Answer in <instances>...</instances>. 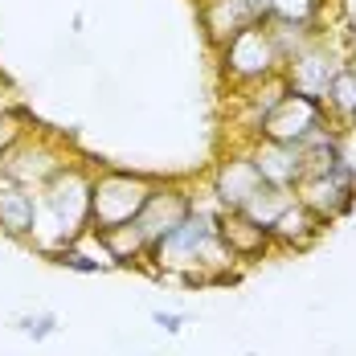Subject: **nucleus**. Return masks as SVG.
<instances>
[{"instance_id": "5", "label": "nucleus", "mask_w": 356, "mask_h": 356, "mask_svg": "<svg viewBox=\"0 0 356 356\" xmlns=\"http://www.w3.org/2000/svg\"><path fill=\"white\" fill-rule=\"evenodd\" d=\"M344 62H356V49L353 45H336V29L327 25L320 33L312 37L299 54H291L283 66V82L291 95H303V99H312V103H320L323 107V95H327V86H332V78L340 74Z\"/></svg>"}, {"instance_id": "21", "label": "nucleus", "mask_w": 356, "mask_h": 356, "mask_svg": "<svg viewBox=\"0 0 356 356\" xmlns=\"http://www.w3.org/2000/svg\"><path fill=\"white\" fill-rule=\"evenodd\" d=\"M152 323L160 327V332H168V336H177V332H184V323H188V316H180V312H152Z\"/></svg>"}, {"instance_id": "22", "label": "nucleus", "mask_w": 356, "mask_h": 356, "mask_svg": "<svg viewBox=\"0 0 356 356\" xmlns=\"http://www.w3.org/2000/svg\"><path fill=\"white\" fill-rule=\"evenodd\" d=\"M246 356H254V353H246Z\"/></svg>"}, {"instance_id": "2", "label": "nucleus", "mask_w": 356, "mask_h": 356, "mask_svg": "<svg viewBox=\"0 0 356 356\" xmlns=\"http://www.w3.org/2000/svg\"><path fill=\"white\" fill-rule=\"evenodd\" d=\"M90 184L95 168L74 156L58 177L37 188V225L29 246L41 250L45 258H58L62 250L90 234Z\"/></svg>"}, {"instance_id": "12", "label": "nucleus", "mask_w": 356, "mask_h": 356, "mask_svg": "<svg viewBox=\"0 0 356 356\" xmlns=\"http://www.w3.org/2000/svg\"><path fill=\"white\" fill-rule=\"evenodd\" d=\"M250 25H258V21H254L246 0H201V29L213 49H221L238 33H246Z\"/></svg>"}, {"instance_id": "7", "label": "nucleus", "mask_w": 356, "mask_h": 356, "mask_svg": "<svg viewBox=\"0 0 356 356\" xmlns=\"http://www.w3.org/2000/svg\"><path fill=\"white\" fill-rule=\"evenodd\" d=\"M295 201L303 209L327 221H340L356 209V164L344 160L336 168H320V172H303V180L295 184Z\"/></svg>"}, {"instance_id": "11", "label": "nucleus", "mask_w": 356, "mask_h": 356, "mask_svg": "<svg viewBox=\"0 0 356 356\" xmlns=\"http://www.w3.org/2000/svg\"><path fill=\"white\" fill-rule=\"evenodd\" d=\"M250 160L258 168L262 184L270 188H286L295 193V184L307 172V160H303V147H291V143H275V140H250L246 143Z\"/></svg>"}, {"instance_id": "9", "label": "nucleus", "mask_w": 356, "mask_h": 356, "mask_svg": "<svg viewBox=\"0 0 356 356\" xmlns=\"http://www.w3.org/2000/svg\"><path fill=\"white\" fill-rule=\"evenodd\" d=\"M258 188H262V177L246 147H229L209 172V201L217 205V213H242Z\"/></svg>"}, {"instance_id": "16", "label": "nucleus", "mask_w": 356, "mask_h": 356, "mask_svg": "<svg viewBox=\"0 0 356 356\" xmlns=\"http://www.w3.org/2000/svg\"><path fill=\"white\" fill-rule=\"evenodd\" d=\"M323 115L340 136L356 131V62H344L340 74L332 78V86L323 95Z\"/></svg>"}, {"instance_id": "1", "label": "nucleus", "mask_w": 356, "mask_h": 356, "mask_svg": "<svg viewBox=\"0 0 356 356\" xmlns=\"http://www.w3.org/2000/svg\"><path fill=\"white\" fill-rule=\"evenodd\" d=\"M234 254L221 242V213L213 201H197L193 213L180 221L168 238L147 250V270L172 283H229L234 279Z\"/></svg>"}, {"instance_id": "4", "label": "nucleus", "mask_w": 356, "mask_h": 356, "mask_svg": "<svg viewBox=\"0 0 356 356\" xmlns=\"http://www.w3.org/2000/svg\"><path fill=\"white\" fill-rule=\"evenodd\" d=\"M213 54H217V70H221V78L234 86V95L283 78V66H286L266 25H250L246 33H238L234 41H225Z\"/></svg>"}, {"instance_id": "20", "label": "nucleus", "mask_w": 356, "mask_h": 356, "mask_svg": "<svg viewBox=\"0 0 356 356\" xmlns=\"http://www.w3.org/2000/svg\"><path fill=\"white\" fill-rule=\"evenodd\" d=\"M54 262H58V266H66V270H78V275H99V270H107V266H111L107 258H90V254H82L78 242H74L70 250H62Z\"/></svg>"}, {"instance_id": "15", "label": "nucleus", "mask_w": 356, "mask_h": 356, "mask_svg": "<svg viewBox=\"0 0 356 356\" xmlns=\"http://www.w3.org/2000/svg\"><path fill=\"white\" fill-rule=\"evenodd\" d=\"M221 242L234 254V262H258V258L270 254L266 229H258V225L246 221L242 213H221Z\"/></svg>"}, {"instance_id": "6", "label": "nucleus", "mask_w": 356, "mask_h": 356, "mask_svg": "<svg viewBox=\"0 0 356 356\" xmlns=\"http://www.w3.org/2000/svg\"><path fill=\"white\" fill-rule=\"evenodd\" d=\"M74 156L66 152V143L49 140L45 131H29L25 140L13 143V152L0 160V177L13 180V184H21V188H41L45 180H54L66 164H70Z\"/></svg>"}, {"instance_id": "3", "label": "nucleus", "mask_w": 356, "mask_h": 356, "mask_svg": "<svg viewBox=\"0 0 356 356\" xmlns=\"http://www.w3.org/2000/svg\"><path fill=\"white\" fill-rule=\"evenodd\" d=\"M160 177H143V172H127V168H95V184H90V229L107 234L119 225H131L147 197L156 193Z\"/></svg>"}, {"instance_id": "13", "label": "nucleus", "mask_w": 356, "mask_h": 356, "mask_svg": "<svg viewBox=\"0 0 356 356\" xmlns=\"http://www.w3.org/2000/svg\"><path fill=\"white\" fill-rule=\"evenodd\" d=\"M37 225V193L0 177V234L13 242H29Z\"/></svg>"}, {"instance_id": "10", "label": "nucleus", "mask_w": 356, "mask_h": 356, "mask_svg": "<svg viewBox=\"0 0 356 356\" xmlns=\"http://www.w3.org/2000/svg\"><path fill=\"white\" fill-rule=\"evenodd\" d=\"M197 201H201V197H197L188 184L160 180V184H156V193L147 197V205L140 209V217H136L131 225H136V234H140L143 242H147V250H152L160 238H168L180 221L193 213V205H197Z\"/></svg>"}, {"instance_id": "17", "label": "nucleus", "mask_w": 356, "mask_h": 356, "mask_svg": "<svg viewBox=\"0 0 356 356\" xmlns=\"http://www.w3.org/2000/svg\"><path fill=\"white\" fill-rule=\"evenodd\" d=\"M295 201V193H286V188H270V184H262L254 197L246 201V209H242V217L246 221H254L258 229H266V238H270V225L283 217V209Z\"/></svg>"}, {"instance_id": "8", "label": "nucleus", "mask_w": 356, "mask_h": 356, "mask_svg": "<svg viewBox=\"0 0 356 356\" xmlns=\"http://www.w3.org/2000/svg\"><path fill=\"white\" fill-rule=\"evenodd\" d=\"M323 127H332V123H327V115H323L320 103H312V99L286 90L283 99L266 111V119L258 123V136H254V140H275V143L303 147V143L316 140Z\"/></svg>"}, {"instance_id": "19", "label": "nucleus", "mask_w": 356, "mask_h": 356, "mask_svg": "<svg viewBox=\"0 0 356 356\" xmlns=\"http://www.w3.org/2000/svg\"><path fill=\"white\" fill-rule=\"evenodd\" d=\"M17 332H21V336H29L33 344H45L49 336H58V332H62V320H58L54 312H29V316H21V320H17Z\"/></svg>"}, {"instance_id": "14", "label": "nucleus", "mask_w": 356, "mask_h": 356, "mask_svg": "<svg viewBox=\"0 0 356 356\" xmlns=\"http://www.w3.org/2000/svg\"><path fill=\"white\" fill-rule=\"evenodd\" d=\"M323 229L327 225L312 209H303L299 201H291L283 209V217L270 225V250H295V254H303V250H312L323 238Z\"/></svg>"}, {"instance_id": "18", "label": "nucleus", "mask_w": 356, "mask_h": 356, "mask_svg": "<svg viewBox=\"0 0 356 356\" xmlns=\"http://www.w3.org/2000/svg\"><path fill=\"white\" fill-rule=\"evenodd\" d=\"M25 136H29V115L21 107H13V103L0 107V160L13 152V143L25 140Z\"/></svg>"}]
</instances>
